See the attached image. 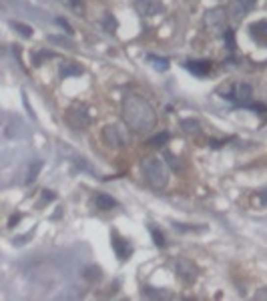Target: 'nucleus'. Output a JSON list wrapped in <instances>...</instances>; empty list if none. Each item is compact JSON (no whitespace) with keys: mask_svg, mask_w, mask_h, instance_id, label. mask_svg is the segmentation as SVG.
<instances>
[{"mask_svg":"<svg viewBox=\"0 0 267 301\" xmlns=\"http://www.w3.org/2000/svg\"><path fill=\"white\" fill-rule=\"evenodd\" d=\"M151 235H153V241H155V245H159V247H163V245H165V237H163V233H159V229L151 227Z\"/></svg>","mask_w":267,"mask_h":301,"instance_id":"obj_18","label":"nucleus"},{"mask_svg":"<svg viewBox=\"0 0 267 301\" xmlns=\"http://www.w3.org/2000/svg\"><path fill=\"white\" fill-rule=\"evenodd\" d=\"M69 123H71V126L73 128H84L86 125H88V115H86V111L84 109H79V106H75V109H71V113H69Z\"/></svg>","mask_w":267,"mask_h":301,"instance_id":"obj_9","label":"nucleus"},{"mask_svg":"<svg viewBox=\"0 0 267 301\" xmlns=\"http://www.w3.org/2000/svg\"><path fill=\"white\" fill-rule=\"evenodd\" d=\"M223 38H225V45H227V49H229V50H235V38H233V30L225 28Z\"/></svg>","mask_w":267,"mask_h":301,"instance_id":"obj_19","label":"nucleus"},{"mask_svg":"<svg viewBox=\"0 0 267 301\" xmlns=\"http://www.w3.org/2000/svg\"><path fill=\"white\" fill-rule=\"evenodd\" d=\"M123 117L125 123L137 133L151 131V128H155V123H157L155 109L139 95H127L123 99Z\"/></svg>","mask_w":267,"mask_h":301,"instance_id":"obj_1","label":"nucleus"},{"mask_svg":"<svg viewBox=\"0 0 267 301\" xmlns=\"http://www.w3.org/2000/svg\"><path fill=\"white\" fill-rule=\"evenodd\" d=\"M40 167H42V165H40V163H36V165H34V169H32V171H30V175H28V179H27V181H28V183H30V181H34V179H36V173H38V169H40Z\"/></svg>","mask_w":267,"mask_h":301,"instance_id":"obj_22","label":"nucleus"},{"mask_svg":"<svg viewBox=\"0 0 267 301\" xmlns=\"http://www.w3.org/2000/svg\"><path fill=\"white\" fill-rule=\"evenodd\" d=\"M103 137H105V141H107L110 147H125V143H127L123 131H121V128H119L117 125H108V126H105Z\"/></svg>","mask_w":267,"mask_h":301,"instance_id":"obj_8","label":"nucleus"},{"mask_svg":"<svg viewBox=\"0 0 267 301\" xmlns=\"http://www.w3.org/2000/svg\"><path fill=\"white\" fill-rule=\"evenodd\" d=\"M147 60H149V62H153V67L157 69V71H167V69H169V60H167V58H159V56H153V54H149V56H147Z\"/></svg>","mask_w":267,"mask_h":301,"instance_id":"obj_16","label":"nucleus"},{"mask_svg":"<svg viewBox=\"0 0 267 301\" xmlns=\"http://www.w3.org/2000/svg\"><path fill=\"white\" fill-rule=\"evenodd\" d=\"M56 23H58V25H60L62 28H66V32H69V34L73 32V28L69 26V23H66V20H62V18H56Z\"/></svg>","mask_w":267,"mask_h":301,"instance_id":"obj_23","label":"nucleus"},{"mask_svg":"<svg viewBox=\"0 0 267 301\" xmlns=\"http://www.w3.org/2000/svg\"><path fill=\"white\" fill-rule=\"evenodd\" d=\"M251 97H253V91H251L249 84H245V82H239V84H235L233 91L227 95V99H229V100H235V102H237V104H241V106H247V104H249V100H251Z\"/></svg>","mask_w":267,"mask_h":301,"instance_id":"obj_4","label":"nucleus"},{"mask_svg":"<svg viewBox=\"0 0 267 301\" xmlns=\"http://www.w3.org/2000/svg\"><path fill=\"white\" fill-rule=\"evenodd\" d=\"M105 26L108 28V30H115L117 28V20L110 16V14H107V18H105Z\"/></svg>","mask_w":267,"mask_h":301,"instance_id":"obj_21","label":"nucleus"},{"mask_svg":"<svg viewBox=\"0 0 267 301\" xmlns=\"http://www.w3.org/2000/svg\"><path fill=\"white\" fill-rule=\"evenodd\" d=\"M137 10H139L141 14H145V16H149V14H153V12L161 10V6L155 2V0H137Z\"/></svg>","mask_w":267,"mask_h":301,"instance_id":"obj_12","label":"nucleus"},{"mask_svg":"<svg viewBox=\"0 0 267 301\" xmlns=\"http://www.w3.org/2000/svg\"><path fill=\"white\" fill-rule=\"evenodd\" d=\"M187 71H191L197 76H205L211 73V62L209 60H189L187 62Z\"/></svg>","mask_w":267,"mask_h":301,"instance_id":"obj_10","label":"nucleus"},{"mask_svg":"<svg viewBox=\"0 0 267 301\" xmlns=\"http://www.w3.org/2000/svg\"><path fill=\"white\" fill-rule=\"evenodd\" d=\"M167 159H169V163H171V167H173V169L179 167V159H175V157H173V155H169V153H167Z\"/></svg>","mask_w":267,"mask_h":301,"instance_id":"obj_24","label":"nucleus"},{"mask_svg":"<svg viewBox=\"0 0 267 301\" xmlns=\"http://www.w3.org/2000/svg\"><path fill=\"white\" fill-rule=\"evenodd\" d=\"M167 141H169V133L165 131V133H161V135H157V137H153V139L149 141V145H151V147H163Z\"/></svg>","mask_w":267,"mask_h":301,"instance_id":"obj_17","label":"nucleus"},{"mask_svg":"<svg viewBox=\"0 0 267 301\" xmlns=\"http://www.w3.org/2000/svg\"><path fill=\"white\" fill-rule=\"evenodd\" d=\"M259 201H261V203H265V205H267V189H265V191H261V193H259Z\"/></svg>","mask_w":267,"mask_h":301,"instance_id":"obj_25","label":"nucleus"},{"mask_svg":"<svg viewBox=\"0 0 267 301\" xmlns=\"http://www.w3.org/2000/svg\"><path fill=\"white\" fill-rule=\"evenodd\" d=\"M110 245H113V249H115V253H117V257H119L121 261H127V259H129V255L133 253V249H131L129 241H127V239H123L117 231H115L113 235H110Z\"/></svg>","mask_w":267,"mask_h":301,"instance_id":"obj_7","label":"nucleus"},{"mask_svg":"<svg viewBox=\"0 0 267 301\" xmlns=\"http://www.w3.org/2000/svg\"><path fill=\"white\" fill-rule=\"evenodd\" d=\"M181 126H183L185 133H193V135H197L199 131H201V125H199V121H195V119H185L181 123Z\"/></svg>","mask_w":267,"mask_h":301,"instance_id":"obj_15","label":"nucleus"},{"mask_svg":"<svg viewBox=\"0 0 267 301\" xmlns=\"http://www.w3.org/2000/svg\"><path fill=\"white\" fill-rule=\"evenodd\" d=\"M95 203H97V207H99V209H105V211H108V209H113V207H117V201H115L113 197H108V195H105V193H101V195H97Z\"/></svg>","mask_w":267,"mask_h":301,"instance_id":"obj_13","label":"nucleus"},{"mask_svg":"<svg viewBox=\"0 0 267 301\" xmlns=\"http://www.w3.org/2000/svg\"><path fill=\"white\" fill-rule=\"evenodd\" d=\"M251 36L257 40V42H263V45H267V23L265 20H259V23L251 25Z\"/></svg>","mask_w":267,"mask_h":301,"instance_id":"obj_11","label":"nucleus"},{"mask_svg":"<svg viewBox=\"0 0 267 301\" xmlns=\"http://www.w3.org/2000/svg\"><path fill=\"white\" fill-rule=\"evenodd\" d=\"M60 75L62 76H71V75H82V69L75 62H64L60 67Z\"/></svg>","mask_w":267,"mask_h":301,"instance_id":"obj_14","label":"nucleus"},{"mask_svg":"<svg viewBox=\"0 0 267 301\" xmlns=\"http://www.w3.org/2000/svg\"><path fill=\"white\" fill-rule=\"evenodd\" d=\"M255 4H257V0H231L227 6V14L231 18H243L255 8Z\"/></svg>","mask_w":267,"mask_h":301,"instance_id":"obj_3","label":"nucleus"},{"mask_svg":"<svg viewBox=\"0 0 267 301\" xmlns=\"http://www.w3.org/2000/svg\"><path fill=\"white\" fill-rule=\"evenodd\" d=\"M12 26H14L22 36H27V38L32 36V28H30V26H25V25H20V23H12Z\"/></svg>","mask_w":267,"mask_h":301,"instance_id":"obj_20","label":"nucleus"},{"mask_svg":"<svg viewBox=\"0 0 267 301\" xmlns=\"http://www.w3.org/2000/svg\"><path fill=\"white\" fill-rule=\"evenodd\" d=\"M205 23L211 30H217V32H225V10L223 8H213V10H207L205 14Z\"/></svg>","mask_w":267,"mask_h":301,"instance_id":"obj_5","label":"nucleus"},{"mask_svg":"<svg viewBox=\"0 0 267 301\" xmlns=\"http://www.w3.org/2000/svg\"><path fill=\"white\" fill-rule=\"evenodd\" d=\"M143 175H145V181L153 187V189H165L167 183H169V171H167V165L165 161H161L159 157H147L143 159Z\"/></svg>","mask_w":267,"mask_h":301,"instance_id":"obj_2","label":"nucleus"},{"mask_svg":"<svg viewBox=\"0 0 267 301\" xmlns=\"http://www.w3.org/2000/svg\"><path fill=\"white\" fill-rule=\"evenodd\" d=\"M175 271L179 273V277L185 279L187 283H193L197 279V267L189 259H177L175 261Z\"/></svg>","mask_w":267,"mask_h":301,"instance_id":"obj_6","label":"nucleus"}]
</instances>
